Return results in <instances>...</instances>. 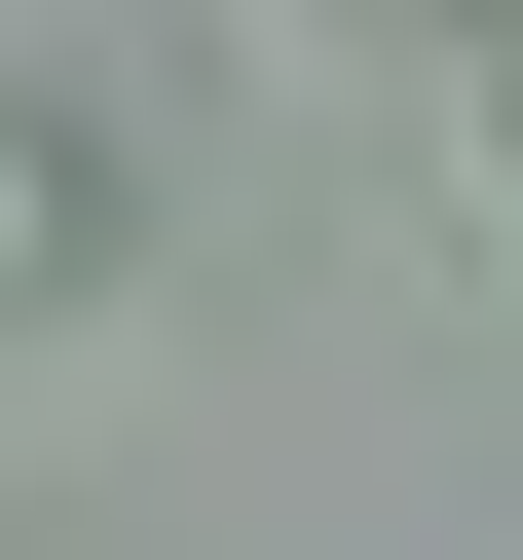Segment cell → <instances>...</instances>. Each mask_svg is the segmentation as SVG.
Here are the masks:
<instances>
[{"label":"cell","mask_w":523,"mask_h":560,"mask_svg":"<svg viewBox=\"0 0 523 560\" xmlns=\"http://www.w3.org/2000/svg\"><path fill=\"white\" fill-rule=\"evenodd\" d=\"M486 150H523V38H486Z\"/></svg>","instance_id":"6da1fadb"}]
</instances>
